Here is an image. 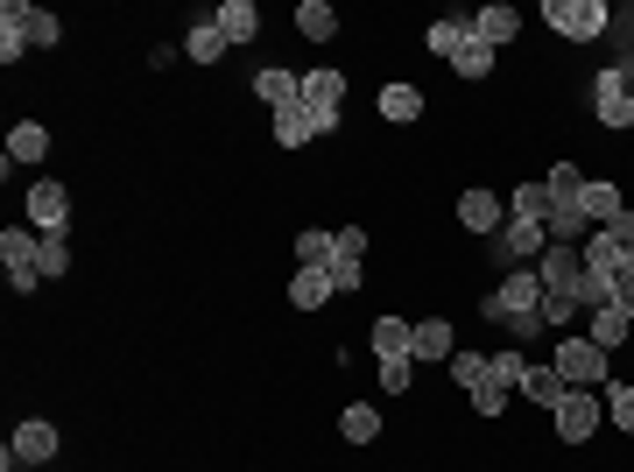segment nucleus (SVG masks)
Here are the masks:
<instances>
[{"mask_svg": "<svg viewBox=\"0 0 634 472\" xmlns=\"http://www.w3.org/2000/svg\"><path fill=\"white\" fill-rule=\"evenodd\" d=\"M543 22L557 35H571V43H600L613 29V8L606 0H543Z\"/></svg>", "mask_w": 634, "mask_h": 472, "instance_id": "nucleus-1", "label": "nucleus"}, {"mask_svg": "<svg viewBox=\"0 0 634 472\" xmlns=\"http://www.w3.org/2000/svg\"><path fill=\"white\" fill-rule=\"evenodd\" d=\"M585 99L592 113H600V127H634V92H627V64H606V71H592V85H585Z\"/></svg>", "mask_w": 634, "mask_h": 472, "instance_id": "nucleus-2", "label": "nucleus"}, {"mask_svg": "<svg viewBox=\"0 0 634 472\" xmlns=\"http://www.w3.org/2000/svg\"><path fill=\"white\" fill-rule=\"evenodd\" d=\"M550 367H557V381H564V388H606L613 353H606V346H592V338H564Z\"/></svg>", "mask_w": 634, "mask_h": 472, "instance_id": "nucleus-3", "label": "nucleus"}, {"mask_svg": "<svg viewBox=\"0 0 634 472\" xmlns=\"http://www.w3.org/2000/svg\"><path fill=\"white\" fill-rule=\"evenodd\" d=\"M550 417H557V438H564V444H585L592 430L606 423V402L592 388H564V402H557Z\"/></svg>", "mask_w": 634, "mask_h": 472, "instance_id": "nucleus-4", "label": "nucleus"}, {"mask_svg": "<svg viewBox=\"0 0 634 472\" xmlns=\"http://www.w3.org/2000/svg\"><path fill=\"white\" fill-rule=\"evenodd\" d=\"M529 311H543V282H536V269H515L501 290L487 296V317L493 325H515V317H529Z\"/></svg>", "mask_w": 634, "mask_h": 472, "instance_id": "nucleus-5", "label": "nucleus"}, {"mask_svg": "<svg viewBox=\"0 0 634 472\" xmlns=\"http://www.w3.org/2000/svg\"><path fill=\"white\" fill-rule=\"evenodd\" d=\"M550 248V233H543V219H508L501 233H493V254L515 261V269H529V261H543Z\"/></svg>", "mask_w": 634, "mask_h": 472, "instance_id": "nucleus-6", "label": "nucleus"}, {"mask_svg": "<svg viewBox=\"0 0 634 472\" xmlns=\"http://www.w3.org/2000/svg\"><path fill=\"white\" fill-rule=\"evenodd\" d=\"M360 254H367V233H360V225H339V254L324 261V275H332V290H339V296H353L360 282H367Z\"/></svg>", "mask_w": 634, "mask_h": 472, "instance_id": "nucleus-7", "label": "nucleus"}, {"mask_svg": "<svg viewBox=\"0 0 634 472\" xmlns=\"http://www.w3.org/2000/svg\"><path fill=\"white\" fill-rule=\"evenodd\" d=\"M339 120H324V113H311L303 99H290V106H276V141L282 148H303V141H318V135H332Z\"/></svg>", "mask_w": 634, "mask_h": 472, "instance_id": "nucleus-8", "label": "nucleus"}, {"mask_svg": "<svg viewBox=\"0 0 634 472\" xmlns=\"http://www.w3.org/2000/svg\"><path fill=\"white\" fill-rule=\"evenodd\" d=\"M585 275V254L579 248H543V261H536V282H543V296H571Z\"/></svg>", "mask_w": 634, "mask_h": 472, "instance_id": "nucleus-9", "label": "nucleus"}, {"mask_svg": "<svg viewBox=\"0 0 634 472\" xmlns=\"http://www.w3.org/2000/svg\"><path fill=\"white\" fill-rule=\"evenodd\" d=\"M8 451H14L22 465H50V459H56V423H50V417H29V423H14Z\"/></svg>", "mask_w": 634, "mask_h": 472, "instance_id": "nucleus-10", "label": "nucleus"}, {"mask_svg": "<svg viewBox=\"0 0 634 472\" xmlns=\"http://www.w3.org/2000/svg\"><path fill=\"white\" fill-rule=\"evenodd\" d=\"M29 225H35V233H64V225H71V191H64V183H35V191H29Z\"/></svg>", "mask_w": 634, "mask_h": 472, "instance_id": "nucleus-11", "label": "nucleus"}, {"mask_svg": "<svg viewBox=\"0 0 634 472\" xmlns=\"http://www.w3.org/2000/svg\"><path fill=\"white\" fill-rule=\"evenodd\" d=\"M458 225L479 233V240H493V233L508 225V204L493 198V191H466V198H458Z\"/></svg>", "mask_w": 634, "mask_h": 472, "instance_id": "nucleus-12", "label": "nucleus"}, {"mask_svg": "<svg viewBox=\"0 0 634 472\" xmlns=\"http://www.w3.org/2000/svg\"><path fill=\"white\" fill-rule=\"evenodd\" d=\"M303 106L324 113V120H339V106H345V71H332V64L303 71Z\"/></svg>", "mask_w": 634, "mask_h": 472, "instance_id": "nucleus-13", "label": "nucleus"}, {"mask_svg": "<svg viewBox=\"0 0 634 472\" xmlns=\"http://www.w3.org/2000/svg\"><path fill=\"white\" fill-rule=\"evenodd\" d=\"M226 50H233V43H226L219 14H190V29H184V56H190V64H219Z\"/></svg>", "mask_w": 634, "mask_h": 472, "instance_id": "nucleus-14", "label": "nucleus"}, {"mask_svg": "<svg viewBox=\"0 0 634 472\" xmlns=\"http://www.w3.org/2000/svg\"><path fill=\"white\" fill-rule=\"evenodd\" d=\"M515 29H522V14H515L508 0H493V8H479V14H472V35H479V43H487V50L515 43Z\"/></svg>", "mask_w": 634, "mask_h": 472, "instance_id": "nucleus-15", "label": "nucleus"}, {"mask_svg": "<svg viewBox=\"0 0 634 472\" xmlns=\"http://www.w3.org/2000/svg\"><path fill=\"white\" fill-rule=\"evenodd\" d=\"M451 353H458V338H451L445 317H423L409 332V360H451Z\"/></svg>", "mask_w": 634, "mask_h": 472, "instance_id": "nucleus-16", "label": "nucleus"}, {"mask_svg": "<svg viewBox=\"0 0 634 472\" xmlns=\"http://www.w3.org/2000/svg\"><path fill=\"white\" fill-rule=\"evenodd\" d=\"M579 254H585V275H613V269H621V261H627V248H621V240L606 233V225H592Z\"/></svg>", "mask_w": 634, "mask_h": 472, "instance_id": "nucleus-17", "label": "nucleus"}, {"mask_svg": "<svg viewBox=\"0 0 634 472\" xmlns=\"http://www.w3.org/2000/svg\"><path fill=\"white\" fill-rule=\"evenodd\" d=\"M332 296H339V290H332V275H324V269H297V275H290V304H297V311H324Z\"/></svg>", "mask_w": 634, "mask_h": 472, "instance_id": "nucleus-18", "label": "nucleus"}, {"mask_svg": "<svg viewBox=\"0 0 634 472\" xmlns=\"http://www.w3.org/2000/svg\"><path fill=\"white\" fill-rule=\"evenodd\" d=\"M211 14H219L226 43H254V35H261V8H254V0H226V8H211Z\"/></svg>", "mask_w": 634, "mask_h": 472, "instance_id": "nucleus-19", "label": "nucleus"}, {"mask_svg": "<svg viewBox=\"0 0 634 472\" xmlns=\"http://www.w3.org/2000/svg\"><path fill=\"white\" fill-rule=\"evenodd\" d=\"M254 92L268 99V113L276 106H290V99H303V71H282V64H268L261 78H254Z\"/></svg>", "mask_w": 634, "mask_h": 472, "instance_id": "nucleus-20", "label": "nucleus"}, {"mask_svg": "<svg viewBox=\"0 0 634 472\" xmlns=\"http://www.w3.org/2000/svg\"><path fill=\"white\" fill-rule=\"evenodd\" d=\"M339 438H345V444H374V438H381V409H374V402H345V409H339Z\"/></svg>", "mask_w": 634, "mask_h": 472, "instance_id": "nucleus-21", "label": "nucleus"}, {"mask_svg": "<svg viewBox=\"0 0 634 472\" xmlns=\"http://www.w3.org/2000/svg\"><path fill=\"white\" fill-rule=\"evenodd\" d=\"M381 120H395V127H409V120H423V92L416 85H381Z\"/></svg>", "mask_w": 634, "mask_h": 472, "instance_id": "nucleus-22", "label": "nucleus"}, {"mask_svg": "<svg viewBox=\"0 0 634 472\" xmlns=\"http://www.w3.org/2000/svg\"><path fill=\"white\" fill-rule=\"evenodd\" d=\"M579 204H585V219H592V225H606L613 212H627L621 183H606V177H585V198H579Z\"/></svg>", "mask_w": 634, "mask_h": 472, "instance_id": "nucleus-23", "label": "nucleus"}, {"mask_svg": "<svg viewBox=\"0 0 634 472\" xmlns=\"http://www.w3.org/2000/svg\"><path fill=\"white\" fill-rule=\"evenodd\" d=\"M409 317H374V332H367V346L381 353V360H402V353H409Z\"/></svg>", "mask_w": 634, "mask_h": 472, "instance_id": "nucleus-24", "label": "nucleus"}, {"mask_svg": "<svg viewBox=\"0 0 634 472\" xmlns=\"http://www.w3.org/2000/svg\"><path fill=\"white\" fill-rule=\"evenodd\" d=\"M43 148H50V127H43V120H14L8 162H43Z\"/></svg>", "mask_w": 634, "mask_h": 472, "instance_id": "nucleus-25", "label": "nucleus"}, {"mask_svg": "<svg viewBox=\"0 0 634 472\" xmlns=\"http://www.w3.org/2000/svg\"><path fill=\"white\" fill-rule=\"evenodd\" d=\"M627 332H634V317H627L621 304H606V311H592V325H585V338H592V346H606V353H613V346H621V338H627Z\"/></svg>", "mask_w": 634, "mask_h": 472, "instance_id": "nucleus-26", "label": "nucleus"}, {"mask_svg": "<svg viewBox=\"0 0 634 472\" xmlns=\"http://www.w3.org/2000/svg\"><path fill=\"white\" fill-rule=\"evenodd\" d=\"M522 402H536V409H557V402H564V381H557V367H536V360H529V374H522Z\"/></svg>", "mask_w": 634, "mask_h": 472, "instance_id": "nucleus-27", "label": "nucleus"}, {"mask_svg": "<svg viewBox=\"0 0 634 472\" xmlns=\"http://www.w3.org/2000/svg\"><path fill=\"white\" fill-rule=\"evenodd\" d=\"M22 50H29V29H22V0H8V8H0V64H22Z\"/></svg>", "mask_w": 634, "mask_h": 472, "instance_id": "nucleus-28", "label": "nucleus"}, {"mask_svg": "<svg viewBox=\"0 0 634 472\" xmlns=\"http://www.w3.org/2000/svg\"><path fill=\"white\" fill-rule=\"evenodd\" d=\"M332 254H339V233H324V225H303L297 233V269H324Z\"/></svg>", "mask_w": 634, "mask_h": 472, "instance_id": "nucleus-29", "label": "nucleus"}, {"mask_svg": "<svg viewBox=\"0 0 634 472\" xmlns=\"http://www.w3.org/2000/svg\"><path fill=\"white\" fill-rule=\"evenodd\" d=\"M466 35H472V22L445 14V22H430V29H423V50H430V56H458V43H466Z\"/></svg>", "mask_w": 634, "mask_h": 472, "instance_id": "nucleus-30", "label": "nucleus"}, {"mask_svg": "<svg viewBox=\"0 0 634 472\" xmlns=\"http://www.w3.org/2000/svg\"><path fill=\"white\" fill-rule=\"evenodd\" d=\"M297 29L311 35V43H332V35H339V14H332V0H303V8H297Z\"/></svg>", "mask_w": 634, "mask_h": 472, "instance_id": "nucleus-31", "label": "nucleus"}, {"mask_svg": "<svg viewBox=\"0 0 634 472\" xmlns=\"http://www.w3.org/2000/svg\"><path fill=\"white\" fill-rule=\"evenodd\" d=\"M451 71H458V78H493V50L487 43H479V35H466V43H458V56H451Z\"/></svg>", "mask_w": 634, "mask_h": 472, "instance_id": "nucleus-32", "label": "nucleus"}, {"mask_svg": "<svg viewBox=\"0 0 634 472\" xmlns=\"http://www.w3.org/2000/svg\"><path fill=\"white\" fill-rule=\"evenodd\" d=\"M22 29H29V50H50L56 35H64V22H56L50 8H29V0H22Z\"/></svg>", "mask_w": 634, "mask_h": 472, "instance_id": "nucleus-33", "label": "nucleus"}, {"mask_svg": "<svg viewBox=\"0 0 634 472\" xmlns=\"http://www.w3.org/2000/svg\"><path fill=\"white\" fill-rule=\"evenodd\" d=\"M600 402H606V423H621L627 438H634V381H606Z\"/></svg>", "mask_w": 634, "mask_h": 472, "instance_id": "nucleus-34", "label": "nucleus"}, {"mask_svg": "<svg viewBox=\"0 0 634 472\" xmlns=\"http://www.w3.org/2000/svg\"><path fill=\"white\" fill-rule=\"evenodd\" d=\"M522 374H529L522 346H508V353H487V381H501V388H522Z\"/></svg>", "mask_w": 634, "mask_h": 472, "instance_id": "nucleus-35", "label": "nucleus"}, {"mask_svg": "<svg viewBox=\"0 0 634 472\" xmlns=\"http://www.w3.org/2000/svg\"><path fill=\"white\" fill-rule=\"evenodd\" d=\"M508 219H550V191H543V183H522V191H508Z\"/></svg>", "mask_w": 634, "mask_h": 472, "instance_id": "nucleus-36", "label": "nucleus"}, {"mask_svg": "<svg viewBox=\"0 0 634 472\" xmlns=\"http://www.w3.org/2000/svg\"><path fill=\"white\" fill-rule=\"evenodd\" d=\"M571 304H579V311H606V304H613V275H579Z\"/></svg>", "mask_w": 634, "mask_h": 472, "instance_id": "nucleus-37", "label": "nucleus"}, {"mask_svg": "<svg viewBox=\"0 0 634 472\" xmlns=\"http://www.w3.org/2000/svg\"><path fill=\"white\" fill-rule=\"evenodd\" d=\"M445 367H451V381H458V388H466V395H472L479 381H487V353H451V360H445Z\"/></svg>", "mask_w": 634, "mask_h": 472, "instance_id": "nucleus-38", "label": "nucleus"}, {"mask_svg": "<svg viewBox=\"0 0 634 472\" xmlns=\"http://www.w3.org/2000/svg\"><path fill=\"white\" fill-rule=\"evenodd\" d=\"M543 191H550V198H585V177H579V162H557L550 177H543Z\"/></svg>", "mask_w": 634, "mask_h": 472, "instance_id": "nucleus-39", "label": "nucleus"}, {"mask_svg": "<svg viewBox=\"0 0 634 472\" xmlns=\"http://www.w3.org/2000/svg\"><path fill=\"white\" fill-rule=\"evenodd\" d=\"M56 275H71V240L43 233V282H56Z\"/></svg>", "mask_w": 634, "mask_h": 472, "instance_id": "nucleus-40", "label": "nucleus"}, {"mask_svg": "<svg viewBox=\"0 0 634 472\" xmlns=\"http://www.w3.org/2000/svg\"><path fill=\"white\" fill-rule=\"evenodd\" d=\"M508 395H515V388H501V381H479V388H472V409H479V417H508Z\"/></svg>", "mask_w": 634, "mask_h": 472, "instance_id": "nucleus-41", "label": "nucleus"}, {"mask_svg": "<svg viewBox=\"0 0 634 472\" xmlns=\"http://www.w3.org/2000/svg\"><path fill=\"white\" fill-rule=\"evenodd\" d=\"M409 381H416V360L402 353V360H381V388L388 395H409Z\"/></svg>", "mask_w": 634, "mask_h": 472, "instance_id": "nucleus-42", "label": "nucleus"}, {"mask_svg": "<svg viewBox=\"0 0 634 472\" xmlns=\"http://www.w3.org/2000/svg\"><path fill=\"white\" fill-rule=\"evenodd\" d=\"M613 304H621V311L634 317V254L621 261V269H613Z\"/></svg>", "mask_w": 634, "mask_h": 472, "instance_id": "nucleus-43", "label": "nucleus"}, {"mask_svg": "<svg viewBox=\"0 0 634 472\" xmlns=\"http://www.w3.org/2000/svg\"><path fill=\"white\" fill-rule=\"evenodd\" d=\"M571 317H579L571 296H543V325H571Z\"/></svg>", "mask_w": 634, "mask_h": 472, "instance_id": "nucleus-44", "label": "nucleus"}, {"mask_svg": "<svg viewBox=\"0 0 634 472\" xmlns=\"http://www.w3.org/2000/svg\"><path fill=\"white\" fill-rule=\"evenodd\" d=\"M606 233H613V240H621V248L634 254V204H627V212H613V219H606Z\"/></svg>", "mask_w": 634, "mask_h": 472, "instance_id": "nucleus-45", "label": "nucleus"}, {"mask_svg": "<svg viewBox=\"0 0 634 472\" xmlns=\"http://www.w3.org/2000/svg\"><path fill=\"white\" fill-rule=\"evenodd\" d=\"M606 35H634V8H613V29Z\"/></svg>", "mask_w": 634, "mask_h": 472, "instance_id": "nucleus-46", "label": "nucleus"}, {"mask_svg": "<svg viewBox=\"0 0 634 472\" xmlns=\"http://www.w3.org/2000/svg\"><path fill=\"white\" fill-rule=\"evenodd\" d=\"M0 472H22V459H14V451H0Z\"/></svg>", "mask_w": 634, "mask_h": 472, "instance_id": "nucleus-47", "label": "nucleus"}, {"mask_svg": "<svg viewBox=\"0 0 634 472\" xmlns=\"http://www.w3.org/2000/svg\"><path fill=\"white\" fill-rule=\"evenodd\" d=\"M627 92H634V64H627Z\"/></svg>", "mask_w": 634, "mask_h": 472, "instance_id": "nucleus-48", "label": "nucleus"}]
</instances>
